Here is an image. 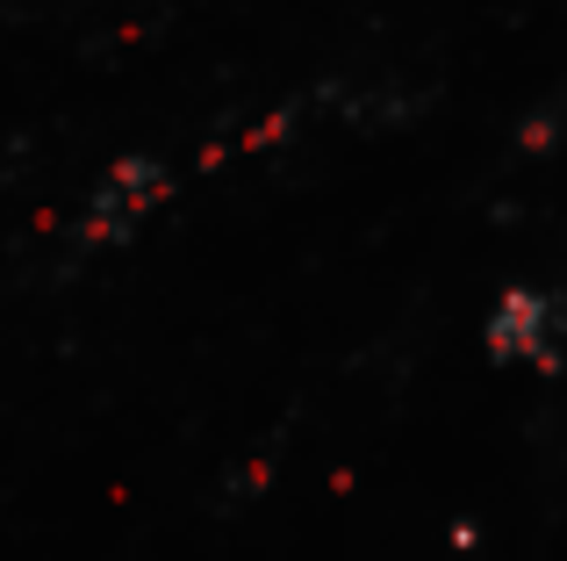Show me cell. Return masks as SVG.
<instances>
[{
  "label": "cell",
  "instance_id": "2",
  "mask_svg": "<svg viewBox=\"0 0 567 561\" xmlns=\"http://www.w3.org/2000/svg\"><path fill=\"white\" fill-rule=\"evenodd\" d=\"M166 187H173V173L158 166V159H123V166H109V173H101V187L86 195V210H80V238L86 245L130 238L137 216L166 202Z\"/></svg>",
  "mask_w": 567,
  "mask_h": 561
},
{
  "label": "cell",
  "instance_id": "1",
  "mask_svg": "<svg viewBox=\"0 0 567 561\" xmlns=\"http://www.w3.org/2000/svg\"><path fill=\"white\" fill-rule=\"evenodd\" d=\"M488 360L503 367H554L567 346V295L560 288H511L482 324Z\"/></svg>",
  "mask_w": 567,
  "mask_h": 561
}]
</instances>
